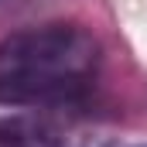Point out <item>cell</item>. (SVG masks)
<instances>
[{
  "instance_id": "1",
  "label": "cell",
  "mask_w": 147,
  "mask_h": 147,
  "mask_svg": "<svg viewBox=\"0 0 147 147\" xmlns=\"http://www.w3.org/2000/svg\"><path fill=\"white\" fill-rule=\"evenodd\" d=\"M99 58V41L79 24L58 21L14 31L0 41V103H75L96 86Z\"/></svg>"
},
{
  "instance_id": "2",
  "label": "cell",
  "mask_w": 147,
  "mask_h": 147,
  "mask_svg": "<svg viewBox=\"0 0 147 147\" xmlns=\"http://www.w3.org/2000/svg\"><path fill=\"white\" fill-rule=\"evenodd\" d=\"M0 147H62V130L38 113L0 116Z\"/></svg>"
}]
</instances>
